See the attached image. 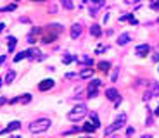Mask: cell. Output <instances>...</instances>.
Returning <instances> with one entry per match:
<instances>
[{"label": "cell", "mask_w": 159, "mask_h": 138, "mask_svg": "<svg viewBox=\"0 0 159 138\" xmlns=\"http://www.w3.org/2000/svg\"><path fill=\"white\" fill-rule=\"evenodd\" d=\"M124 2H126V4H137L138 0H124Z\"/></svg>", "instance_id": "34"}, {"label": "cell", "mask_w": 159, "mask_h": 138, "mask_svg": "<svg viewBox=\"0 0 159 138\" xmlns=\"http://www.w3.org/2000/svg\"><path fill=\"white\" fill-rule=\"evenodd\" d=\"M28 55H30V52H19V54H18V55H16V57H14V62H19V60H22V59H26V57Z\"/></svg>", "instance_id": "19"}, {"label": "cell", "mask_w": 159, "mask_h": 138, "mask_svg": "<svg viewBox=\"0 0 159 138\" xmlns=\"http://www.w3.org/2000/svg\"><path fill=\"white\" fill-rule=\"evenodd\" d=\"M109 67H111V64L109 62H99V69H100L102 73L106 74V73H109Z\"/></svg>", "instance_id": "20"}, {"label": "cell", "mask_w": 159, "mask_h": 138, "mask_svg": "<svg viewBox=\"0 0 159 138\" xmlns=\"http://www.w3.org/2000/svg\"><path fill=\"white\" fill-rule=\"evenodd\" d=\"M90 117H92V123L95 124V128H99V126H100V121H99L97 114H95V112H90Z\"/></svg>", "instance_id": "23"}, {"label": "cell", "mask_w": 159, "mask_h": 138, "mask_svg": "<svg viewBox=\"0 0 159 138\" xmlns=\"http://www.w3.org/2000/svg\"><path fill=\"white\" fill-rule=\"evenodd\" d=\"M152 60H154V62H157V60H159V47L156 48V52H154V55H152Z\"/></svg>", "instance_id": "27"}, {"label": "cell", "mask_w": 159, "mask_h": 138, "mask_svg": "<svg viewBox=\"0 0 159 138\" xmlns=\"http://www.w3.org/2000/svg\"><path fill=\"white\" fill-rule=\"evenodd\" d=\"M28 52H30V57H31L33 60H35V59H38V60L45 59V55H43V54H42V52L38 50V48H31V50H28Z\"/></svg>", "instance_id": "11"}, {"label": "cell", "mask_w": 159, "mask_h": 138, "mask_svg": "<svg viewBox=\"0 0 159 138\" xmlns=\"http://www.w3.org/2000/svg\"><path fill=\"white\" fill-rule=\"evenodd\" d=\"M111 79H112V81H116V79H118V69H114V73H112V76H111Z\"/></svg>", "instance_id": "29"}, {"label": "cell", "mask_w": 159, "mask_h": 138, "mask_svg": "<svg viewBox=\"0 0 159 138\" xmlns=\"http://www.w3.org/2000/svg\"><path fill=\"white\" fill-rule=\"evenodd\" d=\"M133 133H135V129H133V128H128V129H126V135H128V136H132Z\"/></svg>", "instance_id": "30"}, {"label": "cell", "mask_w": 159, "mask_h": 138, "mask_svg": "<svg viewBox=\"0 0 159 138\" xmlns=\"http://www.w3.org/2000/svg\"><path fill=\"white\" fill-rule=\"evenodd\" d=\"M61 4L64 5V7H66V9H73V7H75V5H73V2H71V0H61Z\"/></svg>", "instance_id": "26"}, {"label": "cell", "mask_w": 159, "mask_h": 138, "mask_svg": "<svg viewBox=\"0 0 159 138\" xmlns=\"http://www.w3.org/2000/svg\"><path fill=\"white\" fill-rule=\"evenodd\" d=\"M81 138H90V136H81Z\"/></svg>", "instance_id": "38"}, {"label": "cell", "mask_w": 159, "mask_h": 138, "mask_svg": "<svg viewBox=\"0 0 159 138\" xmlns=\"http://www.w3.org/2000/svg\"><path fill=\"white\" fill-rule=\"evenodd\" d=\"M61 31H62V28L59 24H50V26H47V30H45V34H43V38H42V42L43 43H54L55 40L59 38V34H61Z\"/></svg>", "instance_id": "1"}, {"label": "cell", "mask_w": 159, "mask_h": 138, "mask_svg": "<svg viewBox=\"0 0 159 138\" xmlns=\"http://www.w3.org/2000/svg\"><path fill=\"white\" fill-rule=\"evenodd\" d=\"M157 95H159V93H157Z\"/></svg>", "instance_id": "42"}, {"label": "cell", "mask_w": 159, "mask_h": 138, "mask_svg": "<svg viewBox=\"0 0 159 138\" xmlns=\"http://www.w3.org/2000/svg\"><path fill=\"white\" fill-rule=\"evenodd\" d=\"M106 97L109 100H118L119 99V93H118V90H116V88H109V90H106Z\"/></svg>", "instance_id": "10"}, {"label": "cell", "mask_w": 159, "mask_h": 138, "mask_svg": "<svg viewBox=\"0 0 159 138\" xmlns=\"http://www.w3.org/2000/svg\"><path fill=\"white\" fill-rule=\"evenodd\" d=\"M4 104H7V99L5 97H0V105H4Z\"/></svg>", "instance_id": "32"}, {"label": "cell", "mask_w": 159, "mask_h": 138, "mask_svg": "<svg viewBox=\"0 0 159 138\" xmlns=\"http://www.w3.org/2000/svg\"><path fill=\"white\" fill-rule=\"evenodd\" d=\"M130 42V34L128 33H123L118 36V45H126Z\"/></svg>", "instance_id": "15"}, {"label": "cell", "mask_w": 159, "mask_h": 138, "mask_svg": "<svg viewBox=\"0 0 159 138\" xmlns=\"http://www.w3.org/2000/svg\"><path fill=\"white\" fill-rule=\"evenodd\" d=\"M149 52H150V47L147 43H142V45H138V47L135 48V54H137L138 57H145Z\"/></svg>", "instance_id": "7"}, {"label": "cell", "mask_w": 159, "mask_h": 138, "mask_svg": "<svg viewBox=\"0 0 159 138\" xmlns=\"http://www.w3.org/2000/svg\"><path fill=\"white\" fill-rule=\"evenodd\" d=\"M102 85L100 79H93V81H90L88 85V90H87V93H88V99H95L97 97V90H99V86Z\"/></svg>", "instance_id": "5"}, {"label": "cell", "mask_w": 159, "mask_h": 138, "mask_svg": "<svg viewBox=\"0 0 159 138\" xmlns=\"http://www.w3.org/2000/svg\"><path fill=\"white\" fill-rule=\"evenodd\" d=\"M87 116V105L85 104H78L76 107H73V111L67 114V119L69 121H80V119H83V117Z\"/></svg>", "instance_id": "2"}, {"label": "cell", "mask_w": 159, "mask_h": 138, "mask_svg": "<svg viewBox=\"0 0 159 138\" xmlns=\"http://www.w3.org/2000/svg\"><path fill=\"white\" fill-rule=\"evenodd\" d=\"M73 60H76V55H64L62 57V64H71Z\"/></svg>", "instance_id": "22"}, {"label": "cell", "mask_w": 159, "mask_h": 138, "mask_svg": "<svg viewBox=\"0 0 159 138\" xmlns=\"http://www.w3.org/2000/svg\"><path fill=\"white\" fill-rule=\"evenodd\" d=\"M0 86H2V79H0Z\"/></svg>", "instance_id": "39"}, {"label": "cell", "mask_w": 159, "mask_h": 138, "mask_svg": "<svg viewBox=\"0 0 159 138\" xmlns=\"http://www.w3.org/2000/svg\"><path fill=\"white\" fill-rule=\"evenodd\" d=\"M80 36H81V26L75 24L73 28H71V38L76 40V38H80Z\"/></svg>", "instance_id": "12"}, {"label": "cell", "mask_w": 159, "mask_h": 138, "mask_svg": "<svg viewBox=\"0 0 159 138\" xmlns=\"http://www.w3.org/2000/svg\"><path fill=\"white\" fill-rule=\"evenodd\" d=\"M38 88L42 91H47V90H50V88H54V79H43V81L38 85Z\"/></svg>", "instance_id": "9"}, {"label": "cell", "mask_w": 159, "mask_h": 138, "mask_svg": "<svg viewBox=\"0 0 159 138\" xmlns=\"http://www.w3.org/2000/svg\"><path fill=\"white\" fill-rule=\"evenodd\" d=\"M14 138H21V136H14Z\"/></svg>", "instance_id": "40"}, {"label": "cell", "mask_w": 159, "mask_h": 138, "mask_svg": "<svg viewBox=\"0 0 159 138\" xmlns=\"http://www.w3.org/2000/svg\"><path fill=\"white\" fill-rule=\"evenodd\" d=\"M4 28H5V24H4V22H0V33L4 31Z\"/></svg>", "instance_id": "35"}, {"label": "cell", "mask_w": 159, "mask_h": 138, "mask_svg": "<svg viewBox=\"0 0 159 138\" xmlns=\"http://www.w3.org/2000/svg\"><path fill=\"white\" fill-rule=\"evenodd\" d=\"M5 57H7V55H2V57H0V66H2V64L5 62Z\"/></svg>", "instance_id": "33"}, {"label": "cell", "mask_w": 159, "mask_h": 138, "mask_svg": "<svg viewBox=\"0 0 159 138\" xmlns=\"http://www.w3.org/2000/svg\"><path fill=\"white\" fill-rule=\"evenodd\" d=\"M16 2H19V0H16Z\"/></svg>", "instance_id": "41"}, {"label": "cell", "mask_w": 159, "mask_h": 138, "mask_svg": "<svg viewBox=\"0 0 159 138\" xmlns=\"http://www.w3.org/2000/svg\"><path fill=\"white\" fill-rule=\"evenodd\" d=\"M126 119H128V117H126V114H124V112H121V114H119V116L116 117L114 123H112L111 126H107V128H106V131H104V133H106V135H111L112 131H116V129H121L124 124H126Z\"/></svg>", "instance_id": "3"}, {"label": "cell", "mask_w": 159, "mask_h": 138, "mask_svg": "<svg viewBox=\"0 0 159 138\" xmlns=\"http://www.w3.org/2000/svg\"><path fill=\"white\" fill-rule=\"evenodd\" d=\"M104 50H106L104 45H99V47H97V54H100V52H104Z\"/></svg>", "instance_id": "31"}, {"label": "cell", "mask_w": 159, "mask_h": 138, "mask_svg": "<svg viewBox=\"0 0 159 138\" xmlns=\"http://www.w3.org/2000/svg\"><path fill=\"white\" fill-rule=\"evenodd\" d=\"M154 114H156V116H159V105H157V107H156V111H154Z\"/></svg>", "instance_id": "36"}, {"label": "cell", "mask_w": 159, "mask_h": 138, "mask_svg": "<svg viewBox=\"0 0 159 138\" xmlns=\"http://www.w3.org/2000/svg\"><path fill=\"white\" fill-rule=\"evenodd\" d=\"M76 60H78L80 64H87V66H92L93 64V59L88 55H78L76 57Z\"/></svg>", "instance_id": "13"}, {"label": "cell", "mask_w": 159, "mask_h": 138, "mask_svg": "<svg viewBox=\"0 0 159 138\" xmlns=\"http://www.w3.org/2000/svg\"><path fill=\"white\" fill-rule=\"evenodd\" d=\"M19 102H22V104H28V102H31V95H30V93H24L22 97H19Z\"/></svg>", "instance_id": "24"}, {"label": "cell", "mask_w": 159, "mask_h": 138, "mask_svg": "<svg viewBox=\"0 0 159 138\" xmlns=\"http://www.w3.org/2000/svg\"><path fill=\"white\" fill-rule=\"evenodd\" d=\"M14 78H16V71H9V73L5 74V78H4V81L9 85V83H12L14 81Z\"/></svg>", "instance_id": "18"}, {"label": "cell", "mask_w": 159, "mask_h": 138, "mask_svg": "<svg viewBox=\"0 0 159 138\" xmlns=\"http://www.w3.org/2000/svg\"><path fill=\"white\" fill-rule=\"evenodd\" d=\"M81 129H83V131H87V133H93L97 128H95V124H93V123H90V121H88V123H85V124H83V128H81Z\"/></svg>", "instance_id": "17"}, {"label": "cell", "mask_w": 159, "mask_h": 138, "mask_svg": "<svg viewBox=\"0 0 159 138\" xmlns=\"http://www.w3.org/2000/svg\"><path fill=\"white\" fill-rule=\"evenodd\" d=\"M16 9V4H10V5H7L5 9H2V10H14Z\"/></svg>", "instance_id": "28"}, {"label": "cell", "mask_w": 159, "mask_h": 138, "mask_svg": "<svg viewBox=\"0 0 159 138\" xmlns=\"http://www.w3.org/2000/svg\"><path fill=\"white\" fill-rule=\"evenodd\" d=\"M142 138H152V136H149V135H144V136H142Z\"/></svg>", "instance_id": "37"}, {"label": "cell", "mask_w": 159, "mask_h": 138, "mask_svg": "<svg viewBox=\"0 0 159 138\" xmlns=\"http://www.w3.org/2000/svg\"><path fill=\"white\" fill-rule=\"evenodd\" d=\"M49 128H50V121L49 119H38L30 126V131L31 133H43V131H47Z\"/></svg>", "instance_id": "4"}, {"label": "cell", "mask_w": 159, "mask_h": 138, "mask_svg": "<svg viewBox=\"0 0 159 138\" xmlns=\"http://www.w3.org/2000/svg\"><path fill=\"white\" fill-rule=\"evenodd\" d=\"M21 128V123L19 121H12L7 128H4L2 131H0V135H7V133H10V131H14V129H19Z\"/></svg>", "instance_id": "8"}, {"label": "cell", "mask_w": 159, "mask_h": 138, "mask_svg": "<svg viewBox=\"0 0 159 138\" xmlns=\"http://www.w3.org/2000/svg\"><path fill=\"white\" fill-rule=\"evenodd\" d=\"M100 7H104V0H92V4H90V16L95 17L97 16V10Z\"/></svg>", "instance_id": "6"}, {"label": "cell", "mask_w": 159, "mask_h": 138, "mask_svg": "<svg viewBox=\"0 0 159 138\" xmlns=\"http://www.w3.org/2000/svg\"><path fill=\"white\" fill-rule=\"evenodd\" d=\"M16 43H18V40L14 38V36H9V38H7V50L12 52L14 48H16Z\"/></svg>", "instance_id": "16"}, {"label": "cell", "mask_w": 159, "mask_h": 138, "mask_svg": "<svg viewBox=\"0 0 159 138\" xmlns=\"http://www.w3.org/2000/svg\"><path fill=\"white\" fill-rule=\"evenodd\" d=\"M90 76H93V69H90V66H88V69H85V71L80 73V78H90Z\"/></svg>", "instance_id": "21"}, {"label": "cell", "mask_w": 159, "mask_h": 138, "mask_svg": "<svg viewBox=\"0 0 159 138\" xmlns=\"http://www.w3.org/2000/svg\"><path fill=\"white\" fill-rule=\"evenodd\" d=\"M90 34H92V36H95V38H99V36L102 34L100 26H99V24H93V26H90Z\"/></svg>", "instance_id": "14"}, {"label": "cell", "mask_w": 159, "mask_h": 138, "mask_svg": "<svg viewBox=\"0 0 159 138\" xmlns=\"http://www.w3.org/2000/svg\"><path fill=\"white\" fill-rule=\"evenodd\" d=\"M149 7L152 9V10H159V0H150Z\"/></svg>", "instance_id": "25"}]
</instances>
